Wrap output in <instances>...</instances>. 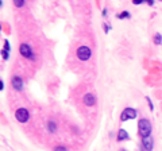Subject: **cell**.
I'll use <instances>...</instances> for the list:
<instances>
[{
    "mask_svg": "<svg viewBox=\"0 0 162 151\" xmlns=\"http://www.w3.org/2000/svg\"><path fill=\"white\" fill-rule=\"evenodd\" d=\"M151 123L149 119L143 117V119H139L138 122V134L141 138H146V136H150L151 135Z\"/></svg>",
    "mask_w": 162,
    "mask_h": 151,
    "instance_id": "1",
    "label": "cell"
},
{
    "mask_svg": "<svg viewBox=\"0 0 162 151\" xmlns=\"http://www.w3.org/2000/svg\"><path fill=\"white\" fill-rule=\"evenodd\" d=\"M76 57L80 59V61H83V62L89 61V59H91V57H92V50H91V47L85 46V45L80 46L78 49L76 50Z\"/></svg>",
    "mask_w": 162,
    "mask_h": 151,
    "instance_id": "2",
    "label": "cell"
},
{
    "mask_svg": "<svg viewBox=\"0 0 162 151\" xmlns=\"http://www.w3.org/2000/svg\"><path fill=\"white\" fill-rule=\"evenodd\" d=\"M19 54L23 57V58L27 59H35V55H34V51H32L31 46L29 43H21L19 45Z\"/></svg>",
    "mask_w": 162,
    "mask_h": 151,
    "instance_id": "3",
    "label": "cell"
},
{
    "mask_svg": "<svg viewBox=\"0 0 162 151\" xmlns=\"http://www.w3.org/2000/svg\"><path fill=\"white\" fill-rule=\"evenodd\" d=\"M15 119L18 120L19 123H27L30 119V112L27 111V108H18V109L15 111Z\"/></svg>",
    "mask_w": 162,
    "mask_h": 151,
    "instance_id": "4",
    "label": "cell"
},
{
    "mask_svg": "<svg viewBox=\"0 0 162 151\" xmlns=\"http://www.w3.org/2000/svg\"><path fill=\"white\" fill-rule=\"evenodd\" d=\"M136 115H138L136 109H134V108H131V107H127V108H124L123 112H122L120 120L122 122H127V120L136 119Z\"/></svg>",
    "mask_w": 162,
    "mask_h": 151,
    "instance_id": "5",
    "label": "cell"
},
{
    "mask_svg": "<svg viewBox=\"0 0 162 151\" xmlns=\"http://www.w3.org/2000/svg\"><path fill=\"white\" fill-rule=\"evenodd\" d=\"M11 85L14 88V90L16 92H22L24 88V82H23V78H22L21 76H14L11 78Z\"/></svg>",
    "mask_w": 162,
    "mask_h": 151,
    "instance_id": "6",
    "label": "cell"
},
{
    "mask_svg": "<svg viewBox=\"0 0 162 151\" xmlns=\"http://www.w3.org/2000/svg\"><path fill=\"white\" fill-rule=\"evenodd\" d=\"M142 146L146 151H151L154 147V139L151 136H146V138H142Z\"/></svg>",
    "mask_w": 162,
    "mask_h": 151,
    "instance_id": "7",
    "label": "cell"
},
{
    "mask_svg": "<svg viewBox=\"0 0 162 151\" xmlns=\"http://www.w3.org/2000/svg\"><path fill=\"white\" fill-rule=\"evenodd\" d=\"M83 103L86 107H93V105L96 104V97H95V95H92V93H86L83 97Z\"/></svg>",
    "mask_w": 162,
    "mask_h": 151,
    "instance_id": "8",
    "label": "cell"
},
{
    "mask_svg": "<svg viewBox=\"0 0 162 151\" xmlns=\"http://www.w3.org/2000/svg\"><path fill=\"white\" fill-rule=\"evenodd\" d=\"M116 139H118V142H123V140H128L130 139V135L128 132H127L124 128H119L118 131V136H116Z\"/></svg>",
    "mask_w": 162,
    "mask_h": 151,
    "instance_id": "9",
    "label": "cell"
},
{
    "mask_svg": "<svg viewBox=\"0 0 162 151\" xmlns=\"http://www.w3.org/2000/svg\"><path fill=\"white\" fill-rule=\"evenodd\" d=\"M46 128H47V131H49L50 134H54V132H57V123L54 122V120H49Z\"/></svg>",
    "mask_w": 162,
    "mask_h": 151,
    "instance_id": "10",
    "label": "cell"
},
{
    "mask_svg": "<svg viewBox=\"0 0 162 151\" xmlns=\"http://www.w3.org/2000/svg\"><path fill=\"white\" fill-rule=\"evenodd\" d=\"M134 6H139V4H143V3H147L149 6H154V0H131Z\"/></svg>",
    "mask_w": 162,
    "mask_h": 151,
    "instance_id": "11",
    "label": "cell"
},
{
    "mask_svg": "<svg viewBox=\"0 0 162 151\" xmlns=\"http://www.w3.org/2000/svg\"><path fill=\"white\" fill-rule=\"evenodd\" d=\"M116 18H118V19H130V18H131V14H130L128 11H123V12L116 15Z\"/></svg>",
    "mask_w": 162,
    "mask_h": 151,
    "instance_id": "12",
    "label": "cell"
},
{
    "mask_svg": "<svg viewBox=\"0 0 162 151\" xmlns=\"http://www.w3.org/2000/svg\"><path fill=\"white\" fill-rule=\"evenodd\" d=\"M12 3H14V6L16 7V8H22V7H24V4H26V0H12Z\"/></svg>",
    "mask_w": 162,
    "mask_h": 151,
    "instance_id": "13",
    "label": "cell"
},
{
    "mask_svg": "<svg viewBox=\"0 0 162 151\" xmlns=\"http://www.w3.org/2000/svg\"><path fill=\"white\" fill-rule=\"evenodd\" d=\"M153 42L155 45H162V35L159 34V32H157L155 35H154V38H153Z\"/></svg>",
    "mask_w": 162,
    "mask_h": 151,
    "instance_id": "14",
    "label": "cell"
},
{
    "mask_svg": "<svg viewBox=\"0 0 162 151\" xmlns=\"http://www.w3.org/2000/svg\"><path fill=\"white\" fill-rule=\"evenodd\" d=\"M0 54H1V57H3L4 61H8V58H10V51H7V50L1 49V50H0Z\"/></svg>",
    "mask_w": 162,
    "mask_h": 151,
    "instance_id": "15",
    "label": "cell"
},
{
    "mask_svg": "<svg viewBox=\"0 0 162 151\" xmlns=\"http://www.w3.org/2000/svg\"><path fill=\"white\" fill-rule=\"evenodd\" d=\"M53 151H68V148L65 147V146H56L53 148Z\"/></svg>",
    "mask_w": 162,
    "mask_h": 151,
    "instance_id": "16",
    "label": "cell"
},
{
    "mask_svg": "<svg viewBox=\"0 0 162 151\" xmlns=\"http://www.w3.org/2000/svg\"><path fill=\"white\" fill-rule=\"evenodd\" d=\"M3 49L7 50V51H11V46H10V42L7 41V39L4 41V47H3Z\"/></svg>",
    "mask_w": 162,
    "mask_h": 151,
    "instance_id": "17",
    "label": "cell"
},
{
    "mask_svg": "<svg viewBox=\"0 0 162 151\" xmlns=\"http://www.w3.org/2000/svg\"><path fill=\"white\" fill-rule=\"evenodd\" d=\"M146 101H147V104H149V108H150V111H153V109H154V105H153V103H151L150 97H146Z\"/></svg>",
    "mask_w": 162,
    "mask_h": 151,
    "instance_id": "18",
    "label": "cell"
},
{
    "mask_svg": "<svg viewBox=\"0 0 162 151\" xmlns=\"http://www.w3.org/2000/svg\"><path fill=\"white\" fill-rule=\"evenodd\" d=\"M4 89V82L0 80V90H3Z\"/></svg>",
    "mask_w": 162,
    "mask_h": 151,
    "instance_id": "19",
    "label": "cell"
},
{
    "mask_svg": "<svg viewBox=\"0 0 162 151\" xmlns=\"http://www.w3.org/2000/svg\"><path fill=\"white\" fill-rule=\"evenodd\" d=\"M104 29H106V32H108V31H109V29H111V27H109V26H107V24H104Z\"/></svg>",
    "mask_w": 162,
    "mask_h": 151,
    "instance_id": "20",
    "label": "cell"
},
{
    "mask_svg": "<svg viewBox=\"0 0 162 151\" xmlns=\"http://www.w3.org/2000/svg\"><path fill=\"white\" fill-rule=\"evenodd\" d=\"M1 6H3V0H0V8H1Z\"/></svg>",
    "mask_w": 162,
    "mask_h": 151,
    "instance_id": "21",
    "label": "cell"
},
{
    "mask_svg": "<svg viewBox=\"0 0 162 151\" xmlns=\"http://www.w3.org/2000/svg\"><path fill=\"white\" fill-rule=\"evenodd\" d=\"M119 151H126V150H124V148H120V150H119Z\"/></svg>",
    "mask_w": 162,
    "mask_h": 151,
    "instance_id": "22",
    "label": "cell"
},
{
    "mask_svg": "<svg viewBox=\"0 0 162 151\" xmlns=\"http://www.w3.org/2000/svg\"><path fill=\"white\" fill-rule=\"evenodd\" d=\"M0 30H1V27H0Z\"/></svg>",
    "mask_w": 162,
    "mask_h": 151,
    "instance_id": "23",
    "label": "cell"
},
{
    "mask_svg": "<svg viewBox=\"0 0 162 151\" xmlns=\"http://www.w3.org/2000/svg\"><path fill=\"white\" fill-rule=\"evenodd\" d=\"M161 1H162V0H161Z\"/></svg>",
    "mask_w": 162,
    "mask_h": 151,
    "instance_id": "24",
    "label": "cell"
}]
</instances>
